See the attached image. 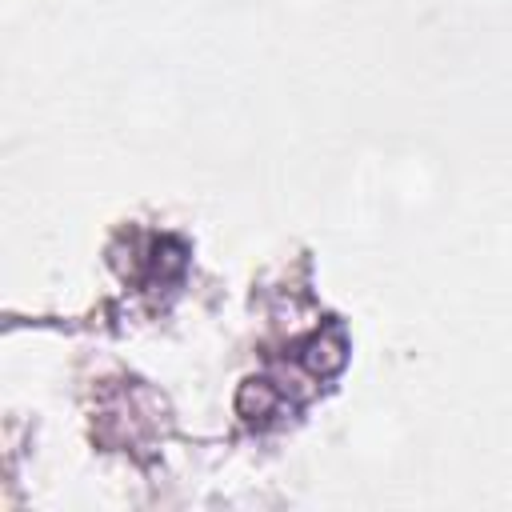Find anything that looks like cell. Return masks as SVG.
Segmentation results:
<instances>
[]
</instances>
